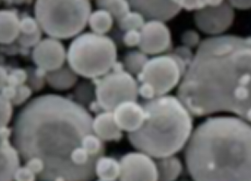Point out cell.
Listing matches in <instances>:
<instances>
[{
	"label": "cell",
	"mask_w": 251,
	"mask_h": 181,
	"mask_svg": "<svg viewBox=\"0 0 251 181\" xmlns=\"http://www.w3.org/2000/svg\"><path fill=\"white\" fill-rule=\"evenodd\" d=\"M92 116L84 107L64 96H36L17 113L13 142L20 157L39 158L45 170L42 181L62 177L66 181H91L93 169L72 163L71 153L80 147L84 136L92 134Z\"/></svg>",
	"instance_id": "6da1fadb"
},
{
	"label": "cell",
	"mask_w": 251,
	"mask_h": 181,
	"mask_svg": "<svg viewBox=\"0 0 251 181\" xmlns=\"http://www.w3.org/2000/svg\"><path fill=\"white\" fill-rule=\"evenodd\" d=\"M251 58L250 37L227 34L203 40L179 84L177 98L196 116L229 112L250 123Z\"/></svg>",
	"instance_id": "7a4b0ae2"
},
{
	"label": "cell",
	"mask_w": 251,
	"mask_h": 181,
	"mask_svg": "<svg viewBox=\"0 0 251 181\" xmlns=\"http://www.w3.org/2000/svg\"><path fill=\"white\" fill-rule=\"evenodd\" d=\"M251 127L238 116H213L198 125L185 148L193 181H251Z\"/></svg>",
	"instance_id": "3957f363"
},
{
	"label": "cell",
	"mask_w": 251,
	"mask_h": 181,
	"mask_svg": "<svg viewBox=\"0 0 251 181\" xmlns=\"http://www.w3.org/2000/svg\"><path fill=\"white\" fill-rule=\"evenodd\" d=\"M145 121L138 130L128 134L133 147L151 158L173 156L183 150L194 128V119L176 96L144 100Z\"/></svg>",
	"instance_id": "277c9868"
},
{
	"label": "cell",
	"mask_w": 251,
	"mask_h": 181,
	"mask_svg": "<svg viewBox=\"0 0 251 181\" xmlns=\"http://www.w3.org/2000/svg\"><path fill=\"white\" fill-rule=\"evenodd\" d=\"M117 58V45L110 37L83 33L71 43L66 61L77 76L97 79L112 70Z\"/></svg>",
	"instance_id": "5b68a950"
},
{
	"label": "cell",
	"mask_w": 251,
	"mask_h": 181,
	"mask_svg": "<svg viewBox=\"0 0 251 181\" xmlns=\"http://www.w3.org/2000/svg\"><path fill=\"white\" fill-rule=\"evenodd\" d=\"M91 13L92 3L88 0H38L34 4V18L41 31L59 41L80 34Z\"/></svg>",
	"instance_id": "8992f818"
},
{
	"label": "cell",
	"mask_w": 251,
	"mask_h": 181,
	"mask_svg": "<svg viewBox=\"0 0 251 181\" xmlns=\"http://www.w3.org/2000/svg\"><path fill=\"white\" fill-rule=\"evenodd\" d=\"M95 80L96 103L103 111L112 112L121 103L137 101L138 83L123 64L116 63L111 71Z\"/></svg>",
	"instance_id": "52a82bcc"
},
{
	"label": "cell",
	"mask_w": 251,
	"mask_h": 181,
	"mask_svg": "<svg viewBox=\"0 0 251 181\" xmlns=\"http://www.w3.org/2000/svg\"><path fill=\"white\" fill-rule=\"evenodd\" d=\"M187 66L171 53L149 59L141 72L137 75V83H146L154 89L155 97L166 96L180 84Z\"/></svg>",
	"instance_id": "ba28073f"
},
{
	"label": "cell",
	"mask_w": 251,
	"mask_h": 181,
	"mask_svg": "<svg viewBox=\"0 0 251 181\" xmlns=\"http://www.w3.org/2000/svg\"><path fill=\"white\" fill-rule=\"evenodd\" d=\"M234 9L227 1L216 6H206L194 12V23L202 33L213 36L223 35L234 22Z\"/></svg>",
	"instance_id": "9c48e42d"
},
{
	"label": "cell",
	"mask_w": 251,
	"mask_h": 181,
	"mask_svg": "<svg viewBox=\"0 0 251 181\" xmlns=\"http://www.w3.org/2000/svg\"><path fill=\"white\" fill-rule=\"evenodd\" d=\"M119 181H158L155 161L145 153H128L120 160Z\"/></svg>",
	"instance_id": "30bf717a"
},
{
	"label": "cell",
	"mask_w": 251,
	"mask_h": 181,
	"mask_svg": "<svg viewBox=\"0 0 251 181\" xmlns=\"http://www.w3.org/2000/svg\"><path fill=\"white\" fill-rule=\"evenodd\" d=\"M141 40L139 51L146 55H159L172 50L171 31L166 23L159 21H148L139 30Z\"/></svg>",
	"instance_id": "8fae6325"
},
{
	"label": "cell",
	"mask_w": 251,
	"mask_h": 181,
	"mask_svg": "<svg viewBox=\"0 0 251 181\" xmlns=\"http://www.w3.org/2000/svg\"><path fill=\"white\" fill-rule=\"evenodd\" d=\"M66 57L67 51L63 43L51 37L41 40L32 52L34 64L46 73L63 67Z\"/></svg>",
	"instance_id": "7c38bea8"
},
{
	"label": "cell",
	"mask_w": 251,
	"mask_h": 181,
	"mask_svg": "<svg viewBox=\"0 0 251 181\" xmlns=\"http://www.w3.org/2000/svg\"><path fill=\"white\" fill-rule=\"evenodd\" d=\"M130 8L137 11L149 21L165 23L181 12L178 1H128Z\"/></svg>",
	"instance_id": "4fadbf2b"
},
{
	"label": "cell",
	"mask_w": 251,
	"mask_h": 181,
	"mask_svg": "<svg viewBox=\"0 0 251 181\" xmlns=\"http://www.w3.org/2000/svg\"><path fill=\"white\" fill-rule=\"evenodd\" d=\"M116 125L120 131L128 134L138 130L145 121V111L141 104L137 101L121 103L112 111Z\"/></svg>",
	"instance_id": "5bb4252c"
},
{
	"label": "cell",
	"mask_w": 251,
	"mask_h": 181,
	"mask_svg": "<svg viewBox=\"0 0 251 181\" xmlns=\"http://www.w3.org/2000/svg\"><path fill=\"white\" fill-rule=\"evenodd\" d=\"M92 134L102 142H119L123 138L122 131L116 125L113 113L103 111L92 119Z\"/></svg>",
	"instance_id": "9a60e30c"
},
{
	"label": "cell",
	"mask_w": 251,
	"mask_h": 181,
	"mask_svg": "<svg viewBox=\"0 0 251 181\" xmlns=\"http://www.w3.org/2000/svg\"><path fill=\"white\" fill-rule=\"evenodd\" d=\"M20 167V156L9 140L0 139V181H14L16 170Z\"/></svg>",
	"instance_id": "2e32d148"
},
{
	"label": "cell",
	"mask_w": 251,
	"mask_h": 181,
	"mask_svg": "<svg viewBox=\"0 0 251 181\" xmlns=\"http://www.w3.org/2000/svg\"><path fill=\"white\" fill-rule=\"evenodd\" d=\"M20 19L17 13L9 9L0 10V44L9 45L17 40Z\"/></svg>",
	"instance_id": "e0dca14e"
},
{
	"label": "cell",
	"mask_w": 251,
	"mask_h": 181,
	"mask_svg": "<svg viewBox=\"0 0 251 181\" xmlns=\"http://www.w3.org/2000/svg\"><path fill=\"white\" fill-rule=\"evenodd\" d=\"M46 81L55 90H68L77 83L78 76L69 66L63 65L56 70L47 72Z\"/></svg>",
	"instance_id": "ac0fdd59"
},
{
	"label": "cell",
	"mask_w": 251,
	"mask_h": 181,
	"mask_svg": "<svg viewBox=\"0 0 251 181\" xmlns=\"http://www.w3.org/2000/svg\"><path fill=\"white\" fill-rule=\"evenodd\" d=\"M158 181H176L183 173V163L181 159L173 155L157 158L155 161Z\"/></svg>",
	"instance_id": "d6986e66"
},
{
	"label": "cell",
	"mask_w": 251,
	"mask_h": 181,
	"mask_svg": "<svg viewBox=\"0 0 251 181\" xmlns=\"http://www.w3.org/2000/svg\"><path fill=\"white\" fill-rule=\"evenodd\" d=\"M120 164L118 159L109 156H100L94 164V174L100 181H118L120 178Z\"/></svg>",
	"instance_id": "ffe728a7"
},
{
	"label": "cell",
	"mask_w": 251,
	"mask_h": 181,
	"mask_svg": "<svg viewBox=\"0 0 251 181\" xmlns=\"http://www.w3.org/2000/svg\"><path fill=\"white\" fill-rule=\"evenodd\" d=\"M113 23L114 18L111 17V15L100 8L92 12L88 19V24L92 30V33L100 35L108 34L113 27Z\"/></svg>",
	"instance_id": "44dd1931"
},
{
	"label": "cell",
	"mask_w": 251,
	"mask_h": 181,
	"mask_svg": "<svg viewBox=\"0 0 251 181\" xmlns=\"http://www.w3.org/2000/svg\"><path fill=\"white\" fill-rule=\"evenodd\" d=\"M149 60V56L141 51L133 50L127 51L123 59V67L125 68L126 71L131 74L132 76L138 75Z\"/></svg>",
	"instance_id": "7402d4cb"
},
{
	"label": "cell",
	"mask_w": 251,
	"mask_h": 181,
	"mask_svg": "<svg viewBox=\"0 0 251 181\" xmlns=\"http://www.w3.org/2000/svg\"><path fill=\"white\" fill-rule=\"evenodd\" d=\"M96 5L100 9L109 13L117 21H119L131 9L129 2L125 0H100L96 1Z\"/></svg>",
	"instance_id": "603a6c76"
},
{
	"label": "cell",
	"mask_w": 251,
	"mask_h": 181,
	"mask_svg": "<svg viewBox=\"0 0 251 181\" xmlns=\"http://www.w3.org/2000/svg\"><path fill=\"white\" fill-rule=\"evenodd\" d=\"M80 147L90 155V157L94 158L102 156L105 150L102 141L93 134H89L83 137Z\"/></svg>",
	"instance_id": "cb8c5ba5"
},
{
	"label": "cell",
	"mask_w": 251,
	"mask_h": 181,
	"mask_svg": "<svg viewBox=\"0 0 251 181\" xmlns=\"http://www.w3.org/2000/svg\"><path fill=\"white\" fill-rule=\"evenodd\" d=\"M145 23V18L138 12L134 10H130L118 21L119 27L124 33L131 30L139 31Z\"/></svg>",
	"instance_id": "d4e9b609"
},
{
	"label": "cell",
	"mask_w": 251,
	"mask_h": 181,
	"mask_svg": "<svg viewBox=\"0 0 251 181\" xmlns=\"http://www.w3.org/2000/svg\"><path fill=\"white\" fill-rule=\"evenodd\" d=\"M222 1L220 0H207V1H203V0H193V1H188V0H178V3L181 6L182 9H185L187 11H198L202 8H204L206 6H216L219 5Z\"/></svg>",
	"instance_id": "484cf974"
},
{
	"label": "cell",
	"mask_w": 251,
	"mask_h": 181,
	"mask_svg": "<svg viewBox=\"0 0 251 181\" xmlns=\"http://www.w3.org/2000/svg\"><path fill=\"white\" fill-rule=\"evenodd\" d=\"M13 115V106L0 95V129L6 127L11 121Z\"/></svg>",
	"instance_id": "4316f807"
},
{
	"label": "cell",
	"mask_w": 251,
	"mask_h": 181,
	"mask_svg": "<svg viewBox=\"0 0 251 181\" xmlns=\"http://www.w3.org/2000/svg\"><path fill=\"white\" fill-rule=\"evenodd\" d=\"M28 79L27 72L22 68H17L12 70L10 74H7L6 85L17 88L19 86L25 85V82Z\"/></svg>",
	"instance_id": "83f0119b"
},
{
	"label": "cell",
	"mask_w": 251,
	"mask_h": 181,
	"mask_svg": "<svg viewBox=\"0 0 251 181\" xmlns=\"http://www.w3.org/2000/svg\"><path fill=\"white\" fill-rule=\"evenodd\" d=\"M19 30H20V34H34L41 31L39 24L35 20V18L31 17H26L23 19H20Z\"/></svg>",
	"instance_id": "f1b7e54d"
},
{
	"label": "cell",
	"mask_w": 251,
	"mask_h": 181,
	"mask_svg": "<svg viewBox=\"0 0 251 181\" xmlns=\"http://www.w3.org/2000/svg\"><path fill=\"white\" fill-rule=\"evenodd\" d=\"M32 95V90L27 85H22L17 87L16 90V95L11 101L12 106H20L28 100L29 97Z\"/></svg>",
	"instance_id": "f546056e"
},
{
	"label": "cell",
	"mask_w": 251,
	"mask_h": 181,
	"mask_svg": "<svg viewBox=\"0 0 251 181\" xmlns=\"http://www.w3.org/2000/svg\"><path fill=\"white\" fill-rule=\"evenodd\" d=\"M181 42L183 46L190 49L198 47L201 43L200 34L194 30H187L182 34Z\"/></svg>",
	"instance_id": "4dcf8cb0"
},
{
	"label": "cell",
	"mask_w": 251,
	"mask_h": 181,
	"mask_svg": "<svg viewBox=\"0 0 251 181\" xmlns=\"http://www.w3.org/2000/svg\"><path fill=\"white\" fill-rule=\"evenodd\" d=\"M168 53H171L173 55L179 58L180 60H182L183 63H185V65L187 66V68L192 63L193 58H194V52L192 51V49L183 45L178 46L174 50H171Z\"/></svg>",
	"instance_id": "1f68e13d"
},
{
	"label": "cell",
	"mask_w": 251,
	"mask_h": 181,
	"mask_svg": "<svg viewBox=\"0 0 251 181\" xmlns=\"http://www.w3.org/2000/svg\"><path fill=\"white\" fill-rule=\"evenodd\" d=\"M140 40H141L140 32L137 30H131V31L125 32L123 34V37H122L123 44L128 48L139 45Z\"/></svg>",
	"instance_id": "d6a6232c"
},
{
	"label": "cell",
	"mask_w": 251,
	"mask_h": 181,
	"mask_svg": "<svg viewBox=\"0 0 251 181\" xmlns=\"http://www.w3.org/2000/svg\"><path fill=\"white\" fill-rule=\"evenodd\" d=\"M42 37V31L34 34H19L18 36V42L25 47H31L35 46L41 41Z\"/></svg>",
	"instance_id": "836d02e7"
},
{
	"label": "cell",
	"mask_w": 251,
	"mask_h": 181,
	"mask_svg": "<svg viewBox=\"0 0 251 181\" xmlns=\"http://www.w3.org/2000/svg\"><path fill=\"white\" fill-rule=\"evenodd\" d=\"M36 175L25 166L18 167L14 175V181H36Z\"/></svg>",
	"instance_id": "e575fe53"
},
{
	"label": "cell",
	"mask_w": 251,
	"mask_h": 181,
	"mask_svg": "<svg viewBox=\"0 0 251 181\" xmlns=\"http://www.w3.org/2000/svg\"><path fill=\"white\" fill-rule=\"evenodd\" d=\"M25 167L31 170L34 174H35L36 177H39L45 170L44 161L41 158H36V157L26 159Z\"/></svg>",
	"instance_id": "d590c367"
},
{
	"label": "cell",
	"mask_w": 251,
	"mask_h": 181,
	"mask_svg": "<svg viewBox=\"0 0 251 181\" xmlns=\"http://www.w3.org/2000/svg\"><path fill=\"white\" fill-rule=\"evenodd\" d=\"M138 96H142L145 100H150L155 97L154 89L146 83L138 84Z\"/></svg>",
	"instance_id": "8d00e7d4"
},
{
	"label": "cell",
	"mask_w": 251,
	"mask_h": 181,
	"mask_svg": "<svg viewBox=\"0 0 251 181\" xmlns=\"http://www.w3.org/2000/svg\"><path fill=\"white\" fill-rule=\"evenodd\" d=\"M16 90L17 88H14L12 86L6 85L2 90H1V96H3L7 101L11 103L13 98L16 95Z\"/></svg>",
	"instance_id": "74e56055"
},
{
	"label": "cell",
	"mask_w": 251,
	"mask_h": 181,
	"mask_svg": "<svg viewBox=\"0 0 251 181\" xmlns=\"http://www.w3.org/2000/svg\"><path fill=\"white\" fill-rule=\"evenodd\" d=\"M228 5L232 8H238L240 10H245L251 8V1H228Z\"/></svg>",
	"instance_id": "f35d334b"
},
{
	"label": "cell",
	"mask_w": 251,
	"mask_h": 181,
	"mask_svg": "<svg viewBox=\"0 0 251 181\" xmlns=\"http://www.w3.org/2000/svg\"><path fill=\"white\" fill-rule=\"evenodd\" d=\"M6 79H7V72L6 68L0 66V91L6 85Z\"/></svg>",
	"instance_id": "ab89813d"
},
{
	"label": "cell",
	"mask_w": 251,
	"mask_h": 181,
	"mask_svg": "<svg viewBox=\"0 0 251 181\" xmlns=\"http://www.w3.org/2000/svg\"><path fill=\"white\" fill-rule=\"evenodd\" d=\"M52 181H66L63 178H62V177H58V178H55L54 180Z\"/></svg>",
	"instance_id": "60d3db41"
},
{
	"label": "cell",
	"mask_w": 251,
	"mask_h": 181,
	"mask_svg": "<svg viewBox=\"0 0 251 181\" xmlns=\"http://www.w3.org/2000/svg\"><path fill=\"white\" fill-rule=\"evenodd\" d=\"M189 181V180H187V179H182V180H180V181Z\"/></svg>",
	"instance_id": "b9f144b4"
},
{
	"label": "cell",
	"mask_w": 251,
	"mask_h": 181,
	"mask_svg": "<svg viewBox=\"0 0 251 181\" xmlns=\"http://www.w3.org/2000/svg\"><path fill=\"white\" fill-rule=\"evenodd\" d=\"M97 181H100V180H98Z\"/></svg>",
	"instance_id": "7bdbcfd3"
}]
</instances>
